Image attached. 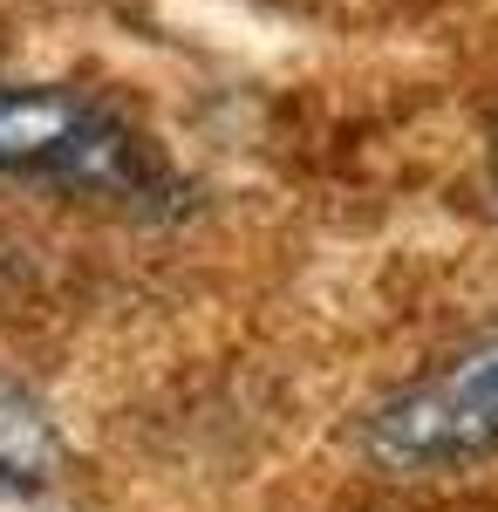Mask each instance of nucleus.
I'll list each match as a JSON object with an SVG mask.
<instances>
[{"mask_svg": "<svg viewBox=\"0 0 498 512\" xmlns=\"http://www.w3.org/2000/svg\"><path fill=\"white\" fill-rule=\"evenodd\" d=\"M0 185L96 198L144 219L185 205V178L151 137L62 82H0Z\"/></svg>", "mask_w": 498, "mask_h": 512, "instance_id": "obj_1", "label": "nucleus"}, {"mask_svg": "<svg viewBox=\"0 0 498 512\" xmlns=\"http://www.w3.org/2000/svg\"><path fill=\"white\" fill-rule=\"evenodd\" d=\"M362 458L396 478L498 458V328L471 335L362 417Z\"/></svg>", "mask_w": 498, "mask_h": 512, "instance_id": "obj_2", "label": "nucleus"}, {"mask_svg": "<svg viewBox=\"0 0 498 512\" xmlns=\"http://www.w3.org/2000/svg\"><path fill=\"white\" fill-rule=\"evenodd\" d=\"M55 472V424L21 383L0 376V499H21Z\"/></svg>", "mask_w": 498, "mask_h": 512, "instance_id": "obj_3", "label": "nucleus"}, {"mask_svg": "<svg viewBox=\"0 0 498 512\" xmlns=\"http://www.w3.org/2000/svg\"><path fill=\"white\" fill-rule=\"evenodd\" d=\"M492 192H498V144H492Z\"/></svg>", "mask_w": 498, "mask_h": 512, "instance_id": "obj_4", "label": "nucleus"}]
</instances>
